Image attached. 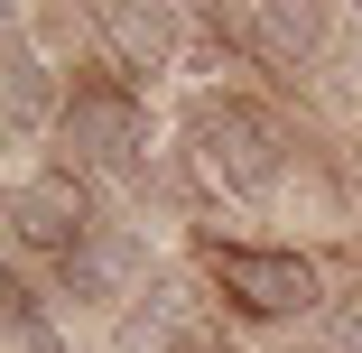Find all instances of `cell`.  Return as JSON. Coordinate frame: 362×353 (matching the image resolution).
Segmentation results:
<instances>
[{
    "label": "cell",
    "mask_w": 362,
    "mask_h": 353,
    "mask_svg": "<svg viewBox=\"0 0 362 353\" xmlns=\"http://www.w3.org/2000/svg\"><path fill=\"white\" fill-rule=\"evenodd\" d=\"M56 112H65V84H56V65H47L28 37H19V47H10V130H19V139H37Z\"/></svg>",
    "instance_id": "cell-8"
},
{
    "label": "cell",
    "mask_w": 362,
    "mask_h": 353,
    "mask_svg": "<svg viewBox=\"0 0 362 353\" xmlns=\"http://www.w3.org/2000/svg\"><path fill=\"white\" fill-rule=\"evenodd\" d=\"M204 279L242 316H307L325 298V270L307 251H288V242H204Z\"/></svg>",
    "instance_id": "cell-3"
},
{
    "label": "cell",
    "mask_w": 362,
    "mask_h": 353,
    "mask_svg": "<svg viewBox=\"0 0 362 353\" xmlns=\"http://www.w3.org/2000/svg\"><path fill=\"white\" fill-rule=\"evenodd\" d=\"M233 28L260 65H288V75H307L325 65V37H334V10L325 0H233Z\"/></svg>",
    "instance_id": "cell-6"
},
{
    "label": "cell",
    "mask_w": 362,
    "mask_h": 353,
    "mask_svg": "<svg viewBox=\"0 0 362 353\" xmlns=\"http://www.w3.org/2000/svg\"><path fill=\"white\" fill-rule=\"evenodd\" d=\"M56 139H65L84 168L130 177V186L158 168V121H149V103H139V84H130V75H65Z\"/></svg>",
    "instance_id": "cell-2"
},
{
    "label": "cell",
    "mask_w": 362,
    "mask_h": 353,
    "mask_svg": "<svg viewBox=\"0 0 362 353\" xmlns=\"http://www.w3.org/2000/svg\"><path fill=\"white\" fill-rule=\"evenodd\" d=\"M84 28L130 84H158L186 56V0H84Z\"/></svg>",
    "instance_id": "cell-4"
},
{
    "label": "cell",
    "mask_w": 362,
    "mask_h": 353,
    "mask_svg": "<svg viewBox=\"0 0 362 353\" xmlns=\"http://www.w3.org/2000/svg\"><path fill=\"white\" fill-rule=\"evenodd\" d=\"M0 325H10V353H75V344L56 335V316H47V298L28 289V279L0 289Z\"/></svg>",
    "instance_id": "cell-9"
},
{
    "label": "cell",
    "mask_w": 362,
    "mask_h": 353,
    "mask_svg": "<svg viewBox=\"0 0 362 353\" xmlns=\"http://www.w3.org/2000/svg\"><path fill=\"white\" fill-rule=\"evenodd\" d=\"M334 353H362V307H344V316H334Z\"/></svg>",
    "instance_id": "cell-10"
},
{
    "label": "cell",
    "mask_w": 362,
    "mask_h": 353,
    "mask_svg": "<svg viewBox=\"0 0 362 353\" xmlns=\"http://www.w3.org/2000/svg\"><path fill=\"white\" fill-rule=\"evenodd\" d=\"M10 233H19V251H37V260H65L84 233H93V204H84V177L75 168H28L19 186H10Z\"/></svg>",
    "instance_id": "cell-5"
},
{
    "label": "cell",
    "mask_w": 362,
    "mask_h": 353,
    "mask_svg": "<svg viewBox=\"0 0 362 353\" xmlns=\"http://www.w3.org/2000/svg\"><path fill=\"white\" fill-rule=\"evenodd\" d=\"M353 28H362V0H353Z\"/></svg>",
    "instance_id": "cell-11"
},
{
    "label": "cell",
    "mask_w": 362,
    "mask_h": 353,
    "mask_svg": "<svg viewBox=\"0 0 362 353\" xmlns=\"http://www.w3.org/2000/svg\"><path fill=\"white\" fill-rule=\"evenodd\" d=\"M177 158L204 195H223V204H269L288 186V130L269 103L251 93H195L186 121H177Z\"/></svg>",
    "instance_id": "cell-1"
},
{
    "label": "cell",
    "mask_w": 362,
    "mask_h": 353,
    "mask_svg": "<svg viewBox=\"0 0 362 353\" xmlns=\"http://www.w3.org/2000/svg\"><path fill=\"white\" fill-rule=\"evenodd\" d=\"M56 270H65V298L75 307H121V298H139V279H149V242L130 224H93Z\"/></svg>",
    "instance_id": "cell-7"
}]
</instances>
